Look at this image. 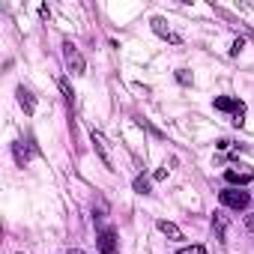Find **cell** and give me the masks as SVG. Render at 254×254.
I'll list each match as a JSON object with an SVG mask.
<instances>
[{
    "label": "cell",
    "mask_w": 254,
    "mask_h": 254,
    "mask_svg": "<svg viewBox=\"0 0 254 254\" xmlns=\"http://www.w3.org/2000/svg\"><path fill=\"white\" fill-rule=\"evenodd\" d=\"M218 197H221V203H224V206H230V209H245V206H248V200H251V197H248V191H239V189H224Z\"/></svg>",
    "instance_id": "obj_1"
},
{
    "label": "cell",
    "mask_w": 254,
    "mask_h": 254,
    "mask_svg": "<svg viewBox=\"0 0 254 254\" xmlns=\"http://www.w3.org/2000/svg\"><path fill=\"white\" fill-rule=\"evenodd\" d=\"M63 57H66V66L72 69V75H84V66H87V63H84L81 51H78L72 42H66V45H63Z\"/></svg>",
    "instance_id": "obj_2"
},
{
    "label": "cell",
    "mask_w": 254,
    "mask_h": 254,
    "mask_svg": "<svg viewBox=\"0 0 254 254\" xmlns=\"http://www.w3.org/2000/svg\"><path fill=\"white\" fill-rule=\"evenodd\" d=\"M215 108H218V111H233V126H242V114H245V105H242V102L227 99V96H218V99H215Z\"/></svg>",
    "instance_id": "obj_3"
},
{
    "label": "cell",
    "mask_w": 254,
    "mask_h": 254,
    "mask_svg": "<svg viewBox=\"0 0 254 254\" xmlns=\"http://www.w3.org/2000/svg\"><path fill=\"white\" fill-rule=\"evenodd\" d=\"M224 180L233 183V186H248V183L254 180V174H251L248 168H227V171H224Z\"/></svg>",
    "instance_id": "obj_4"
},
{
    "label": "cell",
    "mask_w": 254,
    "mask_h": 254,
    "mask_svg": "<svg viewBox=\"0 0 254 254\" xmlns=\"http://www.w3.org/2000/svg\"><path fill=\"white\" fill-rule=\"evenodd\" d=\"M99 251H102V254H117V233H114L111 227H105V230L99 233Z\"/></svg>",
    "instance_id": "obj_5"
},
{
    "label": "cell",
    "mask_w": 254,
    "mask_h": 254,
    "mask_svg": "<svg viewBox=\"0 0 254 254\" xmlns=\"http://www.w3.org/2000/svg\"><path fill=\"white\" fill-rule=\"evenodd\" d=\"M90 138H93V147H96V153H99V156H102V162H105V165H108V168H111V165H114V162H111V156H108V147H105V138H102V135H99V132H93V135H90Z\"/></svg>",
    "instance_id": "obj_6"
},
{
    "label": "cell",
    "mask_w": 254,
    "mask_h": 254,
    "mask_svg": "<svg viewBox=\"0 0 254 254\" xmlns=\"http://www.w3.org/2000/svg\"><path fill=\"white\" fill-rule=\"evenodd\" d=\"M159 230H162L165 236H171V239H183V230H180L174 221H165V218H162V221H159Z\"/></svg>",
    "instance_id": "obj_7"
},
{
    "label": "cell",
    "mask_w": 254,
    "mask_h": 254,
    "mask_svg": "<svg viewBox=\"0 0 254 254\" xmlns=\"http://www.w3.org/2000/svg\"><path fill=\"white\" fill-rule=\"evenodd\" d=\"M153 30H156L159 36H165V39H171V42H180V36H177V33H171V30L165 27V21H162V18H153Z\"/></svg>",
    "instance_id": "obj_8"
},
{
    "label": "cell",
    "mask_w": 254,
    "mask_h": 254,
    "mask_svg": "<svg viewBox=\"0 0 254 254\" xmlns=\"http://www.w3.org/2000/svg\"><path fill=\"white\" fill-rule=\"evenodd\" d=\"M18 102H21V108H24L27 114H33V111H36V102H33V96H30L27 90H18Z\"/></svg>",
    "instance_id": "obj_9"
},
{
    "label": "cell",
    "mask_w": 254,
    "mask_h": 254,
    "mask_svg": "<svg viewBox=\"0 0 254 254\" xmlns=\"http://www.w3.org/2000/svg\"><path fill=\"white\" fill-rule=\"evenodd\" d=\"M135 191H138V194H150V183H147L144 177H138V180H135Z\"/></svg>",
    "instance_id": "obj_10"
},
{
    "label": "cell",
    "mask_w": 254,
    "mask_h": 254,
    "mask_svg": "<svg viewBox=\"0 0 254 254\" xmlns=\"http://www.w3.org/2000/svg\"><path fill=\"white\" fill-rule=\"evenodd\" d=\"M177 254H206V248H203V245H191V248H183V251H177Z\"/></svg>",
    "instance_id": "obj_11"
},
{
    "label": "cell",
    "mask_w": 254,
    "mask_h": 254,
    "mask_svg": "<svg viewBox=\"0 0 254 254\" xmlns=\"http://www.w3.org/2000/svg\"><path fill=\"white\" fill-rule=\"evenodd\" d=\"M60 90H63V96H66V99L72 102V87H69V81H66V78L60 81Z\"/></svg>",
    "instance_id": "obj_12"
},
{
    "label": "cell",
    "mask_w": 254,
    "mask_h": 254,
    "mask_svg": "<svg viewBox=\"0 0 254 254\" xmlns=\"http://www.w3.org/2000/svg\"><path fill=\"white\" fill-rule=\"evenodd\" d=\"M242 48H245V42H242V39H236V42H233V48H230V51H233V54H239V51H242Z\"/></svg>",
    "instance_id": "obj_13"
},
{
    "label": "cell",
    "mask_w": 254,
    "mask_h": 254,
    "mask_svg": "<svg viewBox=\"0 0 254 254\" xmlns=\"http://www.w3.org/2000/svg\"><path fill=\"white\" fill-rule=\"evenodd\" d=\"M245 227H248V230L254 233V215H245Z\"/></svg>",
    "instance_id": "obj_14"
},
{
    "label": "cell",
    "mask_w": 254,
    "mask_h": 254,
    "mask_svg": "<svg viewBox=\"0 0 254 254\" xmlns=\"http://www.w3.org/2000/svg\"><path fill=\"white\" fill-rule=\"evenodd\" d=\"M66 254H84V251H78V248H75V251H66Z\"/></svg>",
    "instance_id": "obj_15"
}]
</instances>
